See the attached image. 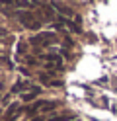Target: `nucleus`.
<instances>
[{
	"label": "nucleus",
	"instance_id": "nucleus-1",
	"mask_svg": "<svg viewBox=\"0 0 117 121\" xmlns=\"http://www.w3.org/2000/svg\"><path fill=\"white\" fill-rule=\"evenodd\" d=\"M16 18L20 20V24H23L29 29H39V27H41V20H39L37 16H33L31 12H18Z\"/></svg>",
	"mask_w": 117,
	"mask_h": 121
},
{
	"label": "nucleus",
	"instance_id": "nucleus-2",
	"mask_svg": "<svg viewBox=\"0 0 117 121\" xmlns=\"http://www.w3.org/2000/svg\"><path fill=\"white\" fill-rule=\"evenodd\" d=\"M57 41V37H55V33L51 31H43V33H37L31 37V43L33 45H39V47H45V45H51Z\"/></svg>",
	"mask_w": 117,
	"mask_h": 121
},
{
	"label": "nucleus",
	"instance_id": "nucleus-3",
	"mask_svg": "<svg viewBox=\"0 0 117 121\" xmlns=\"http://www.w3.org/2000/svg\"><path fill=\"white\" fill-rule=\"evenodd\" d=\"M55 105H57L55 102H45V100H41V102H35L27 111H29V113H33V111H49V109L55 108Z\"/></svg>",
	"mask_w": 117,
	"mask_h": 121
},
{
	"label": "nucleus",
	"instance_id": "nucleus-4",
	"mask_svg": "<svg viewBox=\"0 0 117 121\" xmlns=\"http://www.w3.org/2000/svg\"><path fill=\"white\" fill-rule=\"evenodd\" d=\"M22 111H23V109H20V105H18V104H12V105H10V109L6 111L4 121H16V119L22 115Z\"/></svg>",
	"mask_w": 117,
	"mask_h": 121
},
{
	"label": "nucleus",
	"instance_id": "nucleus-5",
	"mask_svg": "<svg viewBox=\"0 0 117 121\" xmlns=\"http://www.w3.org/2000/svg\"><path fill=\"white\" fill-rule=\"evenodd\" d=\"M53 8L57 10V12H61L62 16H66V18H74L72 10H70V8H66V6H62V4H53Z\"/></svg>",
	"mask_w": 117,
	"mask_h": 121
},
{
	"label": "nucleus",
	"instance_id": "nucleus-6",
	"mask_svg": "<svg viewBox=\"0 0 117 121\" xmlns=\"http://www.w3.org/2000/svg\"><path fill=\"white\" fill-rule=\"evenodd\" d=\"M26 90H31L29 88V82H18L14 88H12V94H18V92H26Z\"/></svg>",
	"mask_w": 117,
	"mask_h": 121
},
{
	"label": "nucleus",
	"instance_id": "nucleus-7",
	"mask_svg": "<svg viewBox=\"0 0 117 121\" xmlns=\"http://www.w3.org/2000/svg\"><path fill=\"white\" fill-rule=\"evenodd\" d=\"M37 94H39V88H31V90H27L26 94H22V96H23V102H31Z\"/></svg>",
	"mask_w": 117,
	"mask_h": 121
},
{
	"label": "nucleus",
	"instance_id": "nucleus-8",
	"mask_svg": "<svg viewBox=\"0 0 117 121\" xmlns=\"http://www.w3.org/2000/svg\"><path fill=\"white\" fill-rule=\"evenodd\" d=\"M70 119H74L72 115H68V113H65V115H57V117H53L49 121H70Z\"/></svg>",
	"mask_w": 117,
	"mask_h": 121
},
{
	"label": "nucleus",
	"instance_id": "nucleus-9",
	"mask_svg": "<svg viewBox=\"0 0 117 121\" xmlns=\"http://www.w3.org/2000/svg\"><path fill=\"white\" fill-rule=\"evenodd\" d=\"M31 121H45V117H41V115H39V117H35V119H31Z\"/></svg>",
	"mask_w": 117,
	"mask_h": 121
}]
</instances>
